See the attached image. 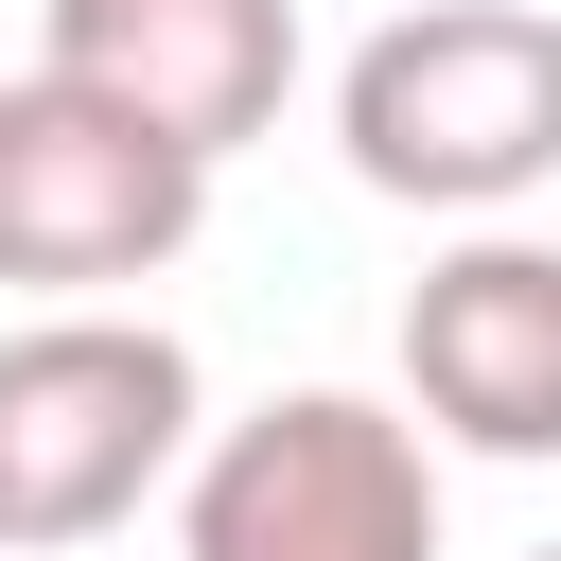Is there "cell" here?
<instances>
[{"label": "cell", "mask_w": 561, "mask_h": 561, "mask_svg": "<svg viewBox=\"0 0 561 561\" xmlns=\"http://www.w3.org/2000/svg\"><path fill=\"white\" fill-rule=\"evenodd\" d=\"M333 140L386 210L508 228L561 175V18L543 0H421L333 70Z\"/></svg>", "instance_id": "obj_1"}, {"label": "cell", "mask_w": 561, "mask_h": 561, "mask_svg": "<svg viewBox=\"0 0 561 561\" xmlns=\"http://www.w3.org/2000/svg\"><path fill=\"white\" fill-rule=\"evenodd\" d=\"M210 438V386L158 316L88 298V316H18L0 333V561H53V543H105L140 526Z\"/></svg>", "instance_id": "obj_2"}, {"label": "cell", "mask_w": 561, "mask_h": 561, "mask_svg": "<svg viewBox=\"0 0 561 561\" xmlns=\"http://www.w3.org/2000/svg\"><path fill=\"white\" fill-rule=\"evenodd\" d=\"M193 561H438V438L368 386H280L175 473Z\"/></svg>", "instance_id": "obj_3"}, {"label": "cell", "mask_w": 561, "mask_h": 561, "mask_svg": "<svg viewBox=\"0 0 561 561\" xmlns=\"http://www.w3.org/2000/svg\"><path fill=\"white\" fill-rule=\"evenodd\" d=\"M193 228H210V158H175L158 123H123L70 70H18L0 88V280L18 298L88 316V298L158 280Z\"/></svg>", "instance_id": "obj_4"}, {"label": "cell", "mask_w": 561, "mask_h": 561, "mask_svg": "<svg viewBox=\"0 0 561 561\" xmlns=\"http://www.w3.org/2000/svg\"><path fill=\"white\" fill-rule=\"evenodd\" d=\"M403 421L456 456H561V245L456 228L403 280Z\"/></svg>", "instance_id": "obj_5"}, {"label": "cell", "mask_w": 561, "mask_h": 561, "mask_svg": "<svg viewBox=\"0 0 561 561\" xmlns=\"http://www.w3.org/2000/svg\"><path fill=\"white\" fill-rule=\"evenodd\" d=\"M35 70L105 88L123 123L228 175L298 105V0H35Z\"/></svg>", "instance_id": "obj_6"}, {"label": "cell", "mask_w": 561, "mask_h": 561, "mask_svg": "<svg viewBox=\"0 0 561 561\" xmlns=\"http://www.w3.org/2000/svg\"><path fill=\"white\" fill-rule=\"evenodd\" d=\"M543 561H561V543H543Z\"/></svg>", "instance_id": "obj_7"}]
</instances>
